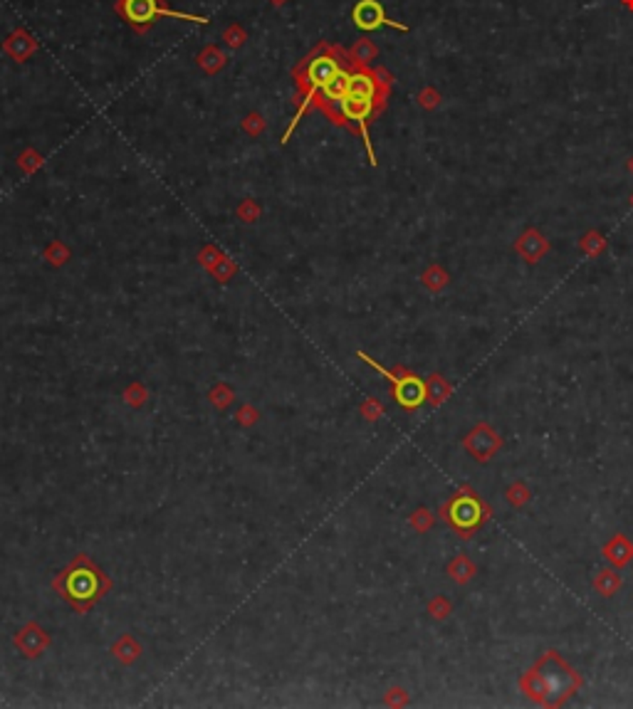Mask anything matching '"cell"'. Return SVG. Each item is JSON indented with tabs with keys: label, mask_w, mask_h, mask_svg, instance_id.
Returning a JSON list of instances; mask_svg holds the SVG:
<instances>
[{
	"label": "cell",
	"mask_w": 633,
	"mask_h": 709,
	"mask_svg": "<svg viewBox=\"0 0 633 709\" xmlns=\"http://www.w3.org/2000/svg\"><path fill=\"white\" fill-rule=\"evenodd\" d=\"M359 356L361 361H367L369 366L377 368L381 376H387L388 381H391V385H394V398L401 408L414 411V408H421L423 403H426L428 388H426V384H423L416 374H394V371H387V368L377 364V361L371 359L369 354H364V351H359Z\"/></svg>",
	"instance_id": "6da1fadb"
},
{
	"label": "cell",
	"mask_w": 633,
	"mask_h": 709,
	"mask_svg": "<svg viewBox=\"0 0 633 709\" xmlns=\"http://www.w3.org/2000/svg\"><path fill=\"white\" fill-rule=\"evenodd\" d=\"M102 588H105V578L99 576V571L95 566H77L65 578V595L79 608L97 601Z\"/></svg>",
	"instance_id": "7a4b0ae2"
},
{
	"label": "cell",
	"mask_w": 633,
	"mask_h": 709,
	"mask_svg": "<svg viewBox=\"0 0 633 709\" xmlns=\"http://www.w3.org/2000/svg\"><path fill=\"white\" fill-rule=\"evenodd\" d=\"M124 18L129 20L132 25H151L158 15H168V18L178 20H194L206 25L208 20L198 18V15H186V13H176V10L161 8V0H122Z\"/></svg>",
	"instance_id": "3957f363"
},
{
	"label": "cell",
	"mask_w": 633,
	"mask_h": 709,
	"mask_svg": "<svg viewBox=\"0 0 633 709\" xmlns=\"http://www.w3.org/2000/svg\"><path fill=\"white\" fill-rule=\"evenodd\" d=\"M485 514L487 512H485L483 502L477 497H457L446 509V517H448L450 524L456 526L457 532H463V534L483 524Z\"/></svg>",
	"instance_id": "277c9868"
},
{
	"label": "cell",
	"mask_w": 633,
	"mask_h": 709,
	"mask_svg": "<svg viewBox=\"0 0 633 709\" xmlns=\"http://www.w3.org/2000/svg\"><path fill=\"white\" fill-rule=\"evenodd\" d=\"M352 20L354 25L359 27V30H364V33L378 30L381 25H391V27H398V30H406V25H398V23L387 18V13H384V8H381L378 0H359L352 10Z\"/></svg>",
	"instance_id": "5b68a950"
},
{
	"label": "cell",
	"mask_w": 633,
	"mask_h": 709,
	"mask_svg": "<svg viewBox=\"0 0 633 709\" xmlns=\"http://www.w3.org/2000/svg\"><path fill=\"white\" fill-rule=\"evenodd\" d=\"M466 447L470 450V455L477 457V460H487V457L493 455L495 450L500 447V438H497V433H493L487 425H480V428H475L473 433L467 435Z\"/></svg>",
	"instance_id": "8992f818"
},
{
	"label": "cell",
	"mask_w": 633,
	"mask_h": 709,
	"mask_svg": "<svg viewBox=\"0 0 633 709\" xmlns=\"http://www.w3.org/2000/svg\"><path fill=\"white\" fill-rule=\"evenodd\" d=\"M349 95L357 96H367V99H377L378 87H377V79L371 77L369 72H349V89H347Z\"/></svg>",
	"instance_id": "52a82bcc"
},
{
	"label": "cell",
	"mask_w": 633,
	"mask_h": 709,
	"mask_svg": "<svg viewBox=\"0 0 633 709\" xmlns=\"http://www.w3.org/2000/svg\"><path fill=\"white\" fill-rule=\"evenodd\" d=\"M347 89H349V72L342 67V72H339L335 79H329V85H327V87L322 89L319 95H322V99H325V102H332V105H337V102H339V99L347 95Z\"/></svg>",
	"instance_id": "ba28073f"
}]
</instances>
